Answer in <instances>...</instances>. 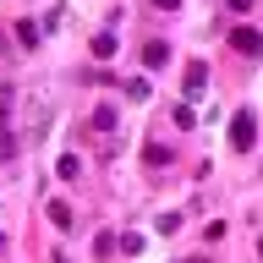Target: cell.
Wrapping results in <instances>:
<instances>
[{"instance_id":"1","label":"cell","mask_w":263,"mask_h":263,"mask_svg":"<svg viewBox=\"0 0 263 263\" xmlns=\"http://www.w3.org/2000/svg\"><path fill=\"white\" fill-rule=\"evenodd\" d=\"M181 82H186V88H181V93H186V99H203V93H209V66H203V61H192V66H186V77H181Z\"/></svg>"},{"instance_id":"2","label":"cell","mask_w":263,"mask_h":263,"mask_svg":"<svg viewBox=\"0 0 263 263\" xmlns=\"http://www.w3.org/2000/svg\"><path fill=\"white\" fill-rule=\"evenodd\" d=\"M252 137H258V121H252V110H241L236 121H230V143H236V148H252Z\"/></svg>"},{"instance_id":"3","label":"cell","mask_w":263,"mask_h":263,"mask_svg":"<svg viewBox=\"0 0 263 263\" xmlns=\"http://www.w3.org/2000/svg\"><path fill=\"white\" fill-rule=\"evenodd\" d=\"M230 44H236V55H258V61H263V33L258 28H236Z\"/></svg>"},{"instance_id":"4","label":"cell","mask_w":263,"mask_h":263,"mask_svg":"<svg viewBox=\"0 0 263 263\" xmlns=\"http://www.w3.org/2000/svg\"><path fill=\"white\" fill-rule=\"evenodd\" d=\"M164 61H170V49H164L159 39H148V49H143V66H148V71H159Z\"/></svg>"},{"instance_id":"5","label":"cell","mask_w":263,"mask_h":263,"mask_svg":"<svg viewBox=\"0 0 263 263\" xmlns=\"http://www.w3.org/2000/svg\"><path fill=\"white\" fill-rule=\"evenodd\" d=\"M55 176H61V181H77V176H82V159H77V154H61Z\"/></svg>"},{"instance_id":"6","label":"cell","mask_w":263,"mask_h":263,"mask_svg":"<svg viewBox=\"0 0 263 263\" xmlns=\"http://www.w3.org/2000/svg\"><path fill=\"white\" fill-rule=\"evenodd\" d=\"M49 219H55V225H61V230H71V225H77V219H71V209H66L61 197H55V203H49Z\"/></svg>"},{"instance_id":"7","label":"cell","mask_w":263,"mask_h":263,"mask_svg":"<svg viewBox=\"0 0 263 263\" xmlns=\"http://www.w3.org/2000/svg\"><path fill=\"white\" fill-rule=\"evenodd\" d=\"M110 55H115V33H99L93 39V61H110Z\"/></svg>"},{"instance_id":"8","label":"cell","mask_w":263,"mask_h":263,"mask_svg":"<svg viewBox=\"0 0 263 263\" xmlns=\"http://www.w3.org/2000/svg\"><path fill=\"white\" fill-rule=\"evenodd\" d=\"M93 126L99 132H115V110H110V104H99V110H93Z\"/></svg>"},{"instance_id":"9","label":"cell","mask_w":263,"mask_h":263,"mask_svg":"<svg viewBox=\"0 0 263 263\" xmlns=\"http://www.w3.org/2000/svg\"><path fill=\"white\" fill-rule=\"evenodd\" d=\"M16 39H22V44L33 49V44H39V28H33V22H16Z\"/></svg>"},{"instance_id":"10","label":"cell","mask_w":263,"mask_h":263,"mask_svg":"<svg viewBox=\"0 0 263 263\" xmlns=\"http://www.w3.org/2000/svg\"><path fill=\"white\" fill-rule=\"evenodd\" d=\"M143 159H148V164H164V159H170V148H164V143H148Z\"/></svg>"},{"instance_id":"11","label":"cell","mask_w":263,"mask_h":263,"mask_svg":"<svg viewBox=\"0 0 263 263\" xmlns=\"http://www.w3.org/2000/svg\"><path fill=\"white\" fill-rule=\"evenodd\" d=\"M181 230V214H159V236H176Z\"/></svg>"},{"instance_id":"12","label":"cell","mask_w":263,"mask_h":263,"mask_svg":"<svg viewBox=\"0 0 263 263\" xmlns=\"http://www.w3.org/2000/svg\"><path fill=\"white\" fill-rule=\"evenodd\" d=\"M230 11H241V16H247V11H252V0H230Z\"/></svg>"},{"instance_id":"13","label":"cell","mask_w":263,"mask_h":263,"mask_svg":"<svg viewBox=\"0 0 263 263\" xmlns=\"http://www.w3.org/2000/svg\"><path fill=\"white\" fill-rule=\"evenodd\" d=\"M11 148H16V143H11V137H0V159H11Z\"/></svg>"},{"instance_id":"14","label":"cell","mask_w":263,"mask_h":263,"mask_svg":"<svg viewBox=\"0 0 263 263\" xmlns=\"http://www.w3.org/2000/svg\"><path fill=\"white\" fill-rule=\"evenodd\" d=\"M154 6H159V11H176V6H181V0H154Z\"/></svg>"},{"instance_id":"15","label":"cell","mask_w":263,"mask_h":263,"mask_svg":"<svg viewBox=\"0 0 263 263\" xmlns=\"http://www.w3.org/2000/svg\"><path fill=\"white\" fill-rule=\"evenodd\" d=\"M0 126H6V93H0Z\"/></svg>"},{"instance_id":"16","label":"cell","mask_w":263,"mask_h":263,"mask_svg":"<svg viewBox=\"0 0 263 263\" xmlns=\"http://www.w3.org/2000/svg\"><path fill=\"white\" fill-rule=\"evenodd\" d=\"M0 252H6V236H0Z\"/></svg>"},{"instance_id":"17","label":"cell","mask_w":263,"mask_h":263,"mask_svg":"<svg viewBox=\"0 0 263 263\" xmlns=\"http://www.w3.org/2000/svg\"><path fill=\"white\" fill-rule=\"evenodd\" d=\"M186 263H197V258H186Z\"/></svg>"}]
</instances>
